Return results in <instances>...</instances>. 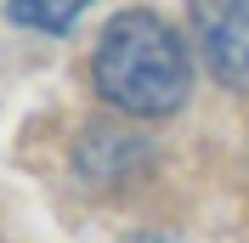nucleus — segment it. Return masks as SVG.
Instances as JSON below:
<instances>
[{
	"instance_id": "nucleus-1",
	"label": "nucleus",
	"mask_w": 249,
	"mask_h": 243,
	"mask_svg": "<svg viewBox=\"0 0 249 243\" xmlns=\"http://www.w3.org/2000/svg\"><path fill=\"white\" fill-rule=\"evenodd\" d=\"M91 79L119 113L136 119H164L193 91V62H187L181 34L153 12H119L96 40Z\"/></svg>"
},
{
	"instance_id": "nucleus-2",
	"label": "nucleus",
	"mask_w": 249,
	"mask_h": 243,
	"mask_svg": "<svg viewBox=\"0 0 249 243\" xmlns=\"http://www.w3.org/2000/svg\"><path fill=\"white\" fill-rule=\"evenodd\" d=\"M193 34L221 85H249V0H193Z\"/></svg>"
},
{
	"instance_id": "nucleus-3",
	"label": "nucleus",
	"mask_w": 249,
	"mask_h": 243,
	"mask_svg": "<svg viewBox=\"0 0 249 243\" xmlns=\"http://www.w3.org/2000/svg\"><path fill=\"white\" fill-rule=\"evenodd\" d=\"M6 6H12V17L23 23V29H40V34H68L91 0H6Z\"/></svg>"
},
{
	"instance_id": "nucleus-4",
	"label": "nucleus",
	"mask_w": 249,
	"mask_h": 243,
	"mask_svg": "<svg viewBox=\"0 0 249 243\" xmlns=\"http://www.w3.org/2000/svg\"><path fill=\"white\" fill-rule=\"evenodd\" d=\"M124 243H176V238H159V232H142V238H124Z\"/></svg>"
}]
</instances>
